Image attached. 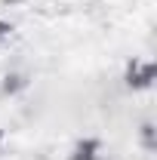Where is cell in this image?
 I'll list each match as a JSON object with an SVG mask.
<instances>
[{
	"instance_id": "cell-1",
	"label": "cell",
	"mask_w": 157,
	"mask_h": 160,
	"mask_svg": "<svg viewBox=\"0 0 157 160\" xmlns=\"http://www.w3.org/2000/svg\"><path fill=\"white\" fill-rule=\"evenodd\" d=\"M157 77V68L151 59H129L123 68V83L126 89H151Z\"/></svg>"
},
{
	"instance_id": "cell-2",
	"label": "cell",
	"mask_w": 157,
	"mask_h": 160,
	"mask_svg": "<svg viewBox=\"0 0 157 160\" xmlns=\"http://www.w3.org/2000/svg\"><path fill=\"white\" fill-rule=\"evenodd\" d=\"M102 154H105V145H102L99 136H80L71 145L65 160H102Z\"/></svg>"
},
{
	"instance_id": "cell-3",
	"label": "cell",
	"mask_w": 157,
	"mask_h": 160,
	"mask_svg": "<svg viewBox=\"0 0 157 160\" xmlns=\"http://www.w3.org/2000/svg\"><path fill=\"white\" fill-rule=\"evenodd\" d=\"M28 86V77L25 74H6L3 77V83H0V89H3V96H16V92H22Z\"/></svg>"
},
{
	"instance_id": "cell-4",
	"label": "cell",
	"mask_w": 157,
	"mask_h": 160,
	"mask_svg": "<svg viewBox=\"0 0 157 160\" xmlns=\"http://www.w3.org/2000/svg\"><path fill=\"white\" fill-rule=\"evenodd\" d=\"M139 136H142V145H145V148L151 151V148H154V123H142Z\"/></svg>"
},
{
	"instance_id": "cell-5",
	"label": "cell",
	"mask_w": 157,
	"mask_h": 160,
	"mask_svg": "<svg viewBox=\"0 0 157 160\" xmlns=\"http://www.w3.org/2000/svg\"><path fill=\"white\" fill-rule=\"evenodd\" d=\"M9 34H13V22H3V19H0V40L9 37Z\"/></svg>"
},
{
	"instance_id": "cell-6",
	"label": "cell",
	"mask_w": 157,
	"mask_h": 160,
	"mask_svg": "<svg viewBox=\"0 0 157 160\" xmlns=\"http://www.w3.org/2000/svg\"><path fill=\"white\" fill-rule=\"evenodd\" d=\"M3 142H6V136H3V129H0V151H3Z\"/></svg>"
}]
</instances>
